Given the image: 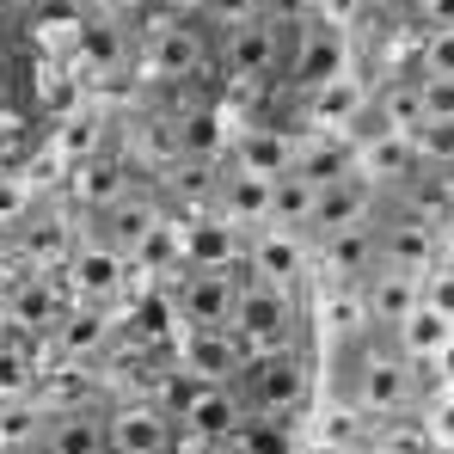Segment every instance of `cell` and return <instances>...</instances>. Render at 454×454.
<instances>
[{
    "instance_id": "cell-1",
    "label": "cell",
    "mask_w": 454,
    "mask_h": 454,
    "mask_svg": "<svg viewBox=\"0 0 454 454\" xmlns=\"http://www.w3.org/2000/svg\"><path fill=\"white\" fill-rule=\"evenodd\" d=\"M350 356V375H344V399H356L375 424H393V418H418V405H424V393H430V380L418 363H405L399 350H393V338L387 332H369L356 350H344Z\"/></svg>"
},
{
    "instance_id": "cell-2",
    "label": "cell",
    "mask_w": 454,
    "mask_h": 454,
    "mask_svg": "<svg viewBox=\"0 0 454 454\" xmlns=\"http://www.w3.org/2000/svg\"><path fill=\"white\" fill-rule=\"evenodd\" d=\"M129 62H136L153 86H184V80L203 74V68H215V37H209L197 19H178V12L148 6Z\"/></svg>"
},
{
    "instance_id": "cell-3",
    "label": "cell",
    "mask_w": 454,
    "mask_h": 454,
    "mask_svg": "<svg viewBox=\"0 0 454 454\" xmlns=\"http://www.w3.org/2000/svg\"><path fill=\"white\" fill-rule=\"evenodd\" d=\"M301 295L295 289H270V283H239V295H233V319H227V332L239 338V350L246 356H264V350H295L301 344Z\"/></svg>"
},
{
    "instance_id": "cell-4",
    "label": "cell",
    "mask_w": 454,
    "mask_h": 454,
    "mask_svg": "<svg viewBox=\"0 0 454 454\" xmlns=\"http://www.w3.org/2000/svg\"><path fill=\"white\" fill-rule=\"evenodd\" d=\"M233 387H239V399H246L252 418H277V424H289L295 411H307V399H313V375H307L301 344L295 350L246 356V369H239Z\"/></svg>"
},
{
    "instance_id": "cell-5",
    "label": "cell",
    "mask_w": 454,
    "mask_h": 454,
    "mask_svg": "<svg viewBox=\"0 0 454 454\" xmlns=\"http://www.w3.org/2000/svg\"><path fill=\"white\" fill-rule=\"evenodd\" d=\"M283 56H289V25L277 19H239L215 31V68L227 86H270L283 74Z\"/></svg>"
},
{
    "instance_id": "cell-6",
    "label": "cell",
    "mask_w": 454,
    "mask_h": 454,
    "mask_svg": "<svg viewBox=\"0 0 454 454\" xmlns=\"http://www.w3.org/2000/svg\"><path fill=\"white\" fill-rule=\"evenodd\" d=\"M178 424V436H197V442H233V430L246 424V399L233 380H184L172 369V393L160 399Z\"/></svg>"
},
{
    "instance_id": "cell-7",
    "label": "cell",
    "mask_w": 454,
    "mask_h": 454,
    "mask_svg": "<svg viewBox=\"0 0 454 454\" xmlns=\"http://www.w3.org/2000/svg\"><path fill=\"white\" fill-rule=\"evenodd\" d=\"M239 270L252 277V283H270V289H295L301 295V283L313 277V233H295V227H252L246 233V246H239Z\"/></svg>"
},
{
    "instance_id": "cell-8",
    "label": "cell",
    "mask_w": 454,
    "mask_h": 454,
    "mask_svg": "<svg viewBox=\"0 0 454 454\" xmlns=\"http://www.w3.org/2000/svg\"><path fill=\"white\" fill-rule=\"evenodd\" d=\"M239 283H246L239 264H184L178 277H166L172 319H178V325H227Z\"/></svg>"
},
{
    "instance_id": "cell-9",
    "label": "cell",
    "mask_w": 454,
    "mask_h": 454,
    "mask_svg": "<svg viewBox=\"0 0 454 454\" xmlns=\"http://www.w3.org/2000/svg\"><path fill=\"white\" fill-rule=\"evenodd\" d=\"M178 449V424L153 393H129L117 405H105V454H172Z\"/></svg>"
},
{
    "instance_id": "cell-10",
    "label": "cell",
    "mask_w": 454,
    "mask_h": 454,
    "mask_svg": "<svg viewBox=\"0 0 454 454\" xmlns=\"http://www.w3.org/2000/svg\"><path fill=\"white\" fill-rule=\"evenodd\" d=\"M350 160H356V172L375 184L380 197H405V191L424 178L418 142H411L405 129H380V123H363V136L350 142Z\"/></svg>"
},
{
    "instance_id": "cell-11",
    "label": "cell",
    "mask_w": 454,
    "mask_h": 454,
    "mask_svg": "<svg viewBox=\"0 0 454 454\" xmlns=\"http://www.w3.org/2000/svg\"><path fill=\"white\" fill-rule=\"evenodd\" d=\"M350 68V31H338V25H325V19H301L295 31H289V56H283V74L295 92H313L319 80L344 74Z\"/></svg>"
},
{
    "instance_id": "cell-12",
    "label": "cell",
    "mask_w": 454,
    "mask_h": 454,
    "mask_svg": "<svg viewBox=\"0 0 454 454\" xmlns=\"http://www.w3.org/2000/svg\"><path fill=\"white\" fill-rule=\"evenodd\" d=\"M129 277H136L129 252H117L98 233H80V246L68 252V264H62V283H68L74 301H117L129 289Z\"/></svg>"
},
{
    "instance_id": "cell-13",
    "label": "cell",
    "mask_w": 454,
    "mask_h": 454,
    "mask_svg": "<svg viewBox=\"0 0 454 454\" xmlns=\"http://www.w3.org/2000/svg\"><path fill=\"white\" fill-rule=\"evenodd\" d=\"M442 227L436 215L424 209H380L375 215V246H380V264H399V270H430L442 258Z\"/></svg>"
},
{
    "instance_id": "cell-14",
    "label": "cell",
    "mask_w": 454,
    "mask_h": 454,
    "mask_svg": "<svg viewBox=\"0 0 454 454\" xmlns=\"http://www.w3.org/2000/svg\"><path fill=\"white\" fill-rule=\"evenodd\" d=\"M375 264H380L375 222L325 227V233H313V277H319V289H332V283H363Z\"/></svg>"
},
{
    "instance_id": "cell-15",
    "label": "cell",
    "mask_w": 454,
    "mask_h": 454,
    "mask_svg": "<svg viewBox=\"0 0 454 454\" xmlns=\"http://www.w3.org/2000/svg\"><path fill=\"white\" fill-rule=\"evenodd\" d=\"M172 369L184 380H239L246 369V350L227 325H178V344H172Z\"/></svg>"
},
{
    "instance_id": "cell-16",
    "label": "cell",
    "mask_w": 454,
    "mask_h": 454,
    "mask_svg": "<svg viewBox=\"0 0 454 454\" xmlns=\"http://www.w3.org/2000/svg\"><path fill=\"white\" fill-rule=\"evenodd\" d=\"M123 166L136 172V184L142 178H160L166 184V172L178 166V153H184V136H178V117H160V111H142V117H129L123 123Z\"/></svg>"
},
{
    "instance_id": "cell-17",
    "label": "cell",
    "mask_w": 454,
    "mask_h": 454,
    "mask_svg": "<svg viewBox=\"0 0 454 454\" xmlns=\"http://www.w3.org/2000/svg\"><path fill=\"white\" fill-rule=\"evenodd\" d=\"M270 203H277V178H270V172H252V166H239V160L222 153V178H215L209 209L227 215L239 233H252V227L270 222Z\"/></svg>"
},
{
    "instance_id": "cell-18",
    "label": "cell",
    "mask_w": 454,
    "mask_h": 454,
    "mask_svg": "<svg viewBox=\"0 0 454 454\" xmlns=\"http://www.w3.org/2000/svg\"><path fill=\"white\" fill-rule=\"evenodd\" d=\"M129 191H142V184H136V172L123 166V153H117V148H98V153H86L80 166H68L74 215H105V209L123 203Z\"/></svg>"
},
{
    "instance_id": "cell-19",
    "label": "cell",
    "mask_w": 454,
    "mask_h": 454,
    "mask_svg": "<svg viewBox=\"0 0 454 454\" xmlns=\"http://www.w3.org/2000/svg\"><path fill=\"white\" fill-rule=\"evenodd\" d=\"M369 80L363 74H332L319 80L313 92H301V111H307V129H338V136H350V129H363L369 123Z\"/></svg>"
},
{
    "instance_id": "cell-20",
    "label": "cell",
    "mask_w": 454,
    "mask_h": 454,
    "mask_svg": "<svg viewBox=\"0 0 454 454\" xmlns=\"http://www.w3.org/2000/svg\"><path fill=\"white\" fill-rule=\"evenodd\" d=\"M111 338H117L111 301H68L62 319L50 325V350H56L62 363H92V356H105Z\"/></svg>"
},
{
    "instance_id": "cell-21",
    "label": "cell",
    "mask_w": 454,
    "mask_h": 454,
    "mask_svg": "<svg viewBox=\"0 0 454 454\" xmlns=\"http://www.w3.org/2000/svg\"><path fill=\"white\" fill-rule=\"evenodd\" d=\"M74 246H80L74 209H31V215L19 222V264H25V270L62 277V264H68Z\"/></svg>"
},
{
    "instance_id": "cell-22",
    "label": "cell",
    "mask_w": 454,
    "mask_h": 454,
    "mask_svg": "<svg viewBox=\"0 0 454 454\" xmlns=\"http://www.w3.org/2000/svg\"><path fill=\"white\" fill-rule=\"evenodd\" d=\"M380 197L375 184L356 172V160H350V172H338L332 184H319V209H313V233H325V227H356V222H375L380 215Z\"/></svg>"
},
{
    "instance_id": "cell-23",
    "label": "cell",
    "mask_w": 454,
    "mask_h": 454,
    "mask_svg": "<svg viewBox=\"0 0 454 454\" xmlns=\"http://www.w3.org/2000/svg\"><path fill=\"white\" fill-rule=\"evenodd\" d=\"M43 449L50 454H105V405L98 399L56 405L50 424H43Z\"/></svg>"
},
{
    "instance_id": "cell-24",
    "label": "cell",
    "mask_w": 454,
    "mask_h": 454,
    "mask_svg": "<svg viewBox=\"0 0 454 454\" xmlns=\"http://www.w3.org/2000/svg\"><path fill=\"white\" fill-rule=\"evenodd\" d=\"M363 301H369V319L375 332H393L411 307H418V270H399V264H375L363 277Z\"/></svg>"
},
{
    "instance_id": "cell-25",
    "label": "cell",
    "mask_w": 454,
    "mask_h": 454,
    "mask_svg": "<svg viewBox=\"0 0 454 454\" xmlns=\"http://www.w3.org/2000/svg\"><path fill=\"white\" fill-rule=\"evenodd\" d=\"M246 233L215 215V209H191L184 215V264H239Z\"/></svg>"
},
{
    "instance_id": "cell-26",
    "label": "cell",
    "mask_w": 454,
    "mask_h": 454,
    "mask_svg": "<svg viewBox=\"0 0 454 454\" xmlns=\"http://www.w3.org/2000/svg\"><path fill=\"white\" fill-rule=\"evenodd\" d=\"M350 142L356 136H338V129H301L289 148V172H301L307 184H332L338 172H350Z\"/></svg>"
},
{
    "instance_id": "cell-27",
    "label": "cell",
    "mask_w": 454,
    "mask_h": 454,
    "mask_svg": "<svg viewBox=\"0 0 454 454\" xmlns=\"http://www.w3.org/2000/svg\"><path fill=\"white\" fill-rule=\"evenodd\" d=\"M319 319H325V338H332V350H356L369 332H375V319H369V301H363V283H332L325 295H319Z\"/></svg>"
},
{
    "instance_id": "cell-28",
    "label": "cell",
    "mask_w": 454,
    "mask_h": 454,
    "mask_svg": "<svg viewBox=\"0 0 454 454\" xmlns=\"http://www.w3.org/2000/svg\"><path fill=\"white\" fill-rule=\"evenodd\" d=\"M387 338H393V350H399L405 363H418V369H424V363H436V350L454 338V319L418 301L405 319H399V325H393V332H387Z\"/></svg>"
},
{
    "instance_id": "cell-29",
    "label": "cell",
    "mask_w": 454,
    "mask_h": 454,
    "mask_svg": "<svg viewBox=\"0 0 454 454\" xmlns=\"http://www.w3.org/2000/svg\"><path fill=\"white\" fill-rule=\"evenodd\" d=\"M369 123H380V129H418L424 123V98H418V74H393L380 80L375 92H369Z\"/></svg>"
},
{
    "instance_id": "cell-30",
    "label": "cell",
    "mask_w": 454,
    "mask_h": 454,
    "mask_svg": "<svg viewBox=\"0 0 454 454\" xmlns=\"http://www.w3.org/2000/svg\"><path fill=\"white\" fill-rule=\"evenodd\" d=\"M289 148H295V136H283L277 123H252V129H239L233 142H227V160H239V166H252V172H289Z\"/></svg>"
},
{
    "instance_id": "cell-31",
    "label": "cell",
    "mask_w": 454,
    "mask_h": 454,
    "mask_svg": "<svg viewBox=\"0 0 454 454\" xmlns=\"http://www.w3.org/2000/svg\"><path fill=\"white\" fill-rule=\"evenodd\" d=\"M43 424H50V405L37 399V387L19 393V399H0V454L37 449L43 442Z\"/></svg>"
},
{
    "instance_id": "cell-32",
    "label": "cell",
    "mask_w": 454,
    "mask_h": 454,
    "mask_svg": "<svg viewBox=\"0 0 454 454\" xmlns=\"http://www.w3.org/2000/svg\"><path fill=\"white\" fill-rule=\"evenodd\" d=\"M319 449H375V418L356 399H332L319 411Z\"/></svg>"
},
{
    "instance_id": "cell-33",
    "label": "cell",
    "mask_w": 454,
    "mask_h": 454,
    "mask_svg": "<svg viewBox=\"0 0 454 454\" xmlns=\"http://www.w3.org/2000/svg\"><path fill=\"white\" fill-rule=\"evenodd\" d=\"M313 209H319V184H307L301 172H277V203H270V222L313 233Z\"/></svg>"
},
{
    "instance_id": "cell-34",
    "label": "cell",
    "mask_w": 454,
    "mask_h": 454,
    "mask_svg": "<svg viewBox=\"0 0 454 454\" xmlns=\"http://www.w3.org/2000/svg\"><path fill=\"white\" fill-rule=\"evenodd\" d=\"M418 424H424V442H430V449L454 454V380H449V387H430V393H424Z\"/></svg>"
},
{
    "instance_id": "cell-35",
    "label": "cell",
    "mask_w": 454,
    "mask_h": 454,
    "mask_svg": "<svg viewBox=\"0 0 454 454\" xmlns=\"http://www.w3.org/2000/svg\"><path fill=\"white\" fill-rule=\"evenodd\" d=\"M98 148H105V123H98L92 111H86V117H68V123L56 129V160H62V166H80L86 153H98Z\"/></svg>"
},
{
    "instance_id": "cell-36",
    "label": "cell",
    "mask_w": 454,
    "mask_h": 454,
    "mask_svg": "<svg viewBox=\"0 0 454 454\" xmlns=\"http://www.w3.org/2000/svg\"><path fill=\"white\" fill-rule=\"evenodd\" d=\"M411 74H442V80H454V25H442V31H418Z\"/></svg>"
},
{
    "instance_id": "cell-37",
    "label": "cell",
    "mask_w": 454,
    "mask_h": 454,
    "mask_svg": "<svg viewBox=\"0 0 454 454\" xmlns=\"http://www.w3.org/2000/svg\"><path fill=\"white\" fill-rule=\"evenodd\" d=\"M411 142H418V160H424V172H442V166H454V123H418L411 129Z\"/></svg>"
},
{
    "instance_id": "cell-38",
    "label": "cell",
    "mask_w": 454,
    "mask_h": 454,
    "mask_svg": "<svg viewBox=\"0 0 454 454\" xmlns=\"http://www.w3.org/2000/svg\"><path fill=\"white\" fill-rule=\"evenodd\" d=\"M418 301L454 319V258H449V252H442V258H436V264H430V270L418 277Z\"/></svg>"
},
{
    "instance_id": "cell-39",
    "label": "cell",
    "mask_w": 454,
    "mask_h": 454,
    "mask_svg": "<svg viewBox=\"0 0 454 454\" xmlns=\"http://www.w3.org/2000/svg\"><path fill=\"white\" fill-rule=\"evenodd\" d=\"M31 209H37L31 178H25V172H0V227H19Z\"/></svg>"
},
{
    "instance_id": "cell-40",
    "label": "cell",
    "mask_w": 454,
    "mask_h": 454,
    "mask_svg": "<svg viewBox=\"0 0 454 454\" xmlns=\"http://www.w3.org/2000/svg\"><path fill=\"white\" fill-rule=\"evenodd\" d=\"M418 98H424V117H430V123H454V80L418 74Z\"/></svg>"
},
{
    "instance_id": "cell-41",
    "label": "cell",
    "mask_w": 454,
    "mask_h": 454,
    "mask_svg": "<svg viewBox=\"0 0 454 454\" xmlns=\"http://www.w3.org/2000/svg\"><path fill=\"white\" fill-rule=\"evenodd\" d=\"M307 12L325 19V25H338V31H356L369 19V0H307Z\"/></svg>"
},
{
    "instance_id": "cell-42",
    "label": "cell",
    "mask_w": 454,
    "mask_h": 454,
    "mask_svg": "<svg viewBox=\"0 0 454 454\" xmlns=\"http://www.w3.org/2000/svg\"><path fill=\"white\" fill-rule=\"evenodd\" d=\"M80 6H86L92 19H111V25H123V31H129V25L148 12L153 0H80Z\"/></svg>"
},
{
    "instance_id": "cell-43",
    "label": "cell",
    "mask_w": 454,
    "mask_h": 454,
    "mask_svg": "<svg viewBox=\"0 0 454 454\" xmlns=\"http://www.w3.org/2000/svg\"><path fill=\"white\" fill-rule=\"evenodd\" d=\"M405 19L418 31H442V25H454V0H405Z\"/></svg>"
},
{
    "instance_id": "cell-44",
    "label": "cell",
    "mask_w": 454,
    "mask_h": 454,
    "mask_svg": "<svg viewBox=\"0 0 454 454\" xmlns=\"http://www.w3.org/2000/svg\"><path fill=\"white\" fill-rule=\"evenodd\" d=\"M215 31L222 25H239V19H264V0H209V12H203Z\"/></svg>"
},
{
    "instance_id": "cell-45",
    "label": "cell",
    "mask_w": 454,
    "mask_h": 454,
    "mask_svg": "<svg viewBox=\"0 0 454 454\" xmlns=\"http://www.w3.org/2000/svg\"><path fill=\"white\" fill-rule=\"evenodd\" d=\"M264 19H277V25H289V31H295V25L313 19V12H307V0H264Z\"/></svg>"
},
{
    "instance_id": "cell-46",
    "label": "cell",
    "mask_w": 454,
    "mask_h": 454,
    "mask_svg": "<svg viewBox=\"0 0 454 454\" xmlns=\"http://www.w3.org/2000/svg\"><path fill=\"white\" fill-rule=\"evenodd\" d=\"M19 277H25V264H19V252H6V246H0V295H6V289H12Z\"/></svg>"
},
{
    "instance_id": "cell-47",
    "label": "cell",
    "mask_w": 454,
    "mask_h": 454,
    "mask_svg": "<svg viewBox=\"0 0 454 454\" xmlns=\"http://www.w3.org/2000/svg\"><path fill=\"white\" fill-rule=\"evenodd\" d=\"M160 12H178V19H203L209 12V0H153Z\"/></svg>"
},
{
    "instance_id": "cell-48",
    "label": "cell",
    "mask_w": 454,
    "mask_h": 454,
    "mask_svg": "<svg viewBox=\"0 0 454 454\" xmlns=\"http://www.w3.org/2000/svg\"><path fill=\"white\" fill-rule=\"evenodd\" d=\"M31 6H37V0H0V25H19V19H31Z\"/></svg>"
},
{
    "instance_id": "cell-49",
    "label": "cell",
    "mask_w": 454,
    "mask_h": 454,
    "mask_svg": "<svg viewBox=\"0 0 454 454\" xmlns=\"http://www.w3.org/2000/svg\"><path fill=\"white\" fill-rule=\"evenodd\" d=\"M436 178H442V197H449V203H454V166H442Z\"/></svg>"
},
{
    "instance_id": "cell-50",
    "label": "cell",
    "mask_w": 454,
    "mask_h": 454,
    "mask_svg": "<svg viewBox=\"0 0 454 454\" xmlns=\"http://www.w3.org/2000/svg\"><path fill=\"white\" fill-rule=\"evenodd\" d=\"M442 252H449V258H454V222L442 227Z\"/></svg>"
},
{
    "instance_id": "cell-51",
    "label": "cell",
    "mask_w": 454,
    "mask_h": 454,
    "mask_svg": "<svg viewBox=\"0 0 454 454\" xmlns=\"http://www.w3.org/2000/svg\"><path fill=\"white\" fill-rule=\"evenodd\" d=\"M319 454H369V449H319Z\"/></svg>"
},
{
    "instance_id": "cell-52",
    "label": "cell",
    "mask_w": 454,
    "mask_h": 454,
    "mask_svg": "<svg viewBox=\"0 0 454 454\" xmlns=\"http://www.w3.org/2000/svg\"><path fill=\"white\" fill-rule=\"evenodd\" d=\"M25 454H50V449H43V442H37V449H25Z\"/></svg>"
}]
</instances>
